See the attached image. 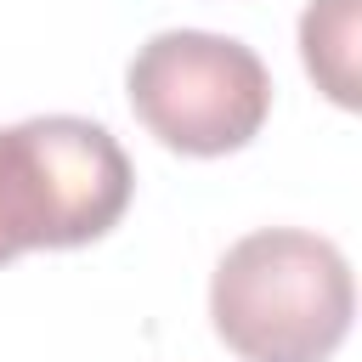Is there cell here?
Masks as SVG:
<instances>
[{
    "mask_svg": "<svg viewBox=\"0 0 362 362\" xmlns=\"http://www.w3.org/2000/svg\"><path fill=\"white\" fill-rule=\"evenodd\" d=\"M356 288L345 255L300 226L238 238L209 283L215 334L243 362H328L351 334Z\"/></svg>",
    "mask_w": 362,
    "mask_h": 362,
    "instance_id": "cell-1",
    "label": "cell"
},
{
    "mask_svg": "<svg viewBox=\"0 0 362 362\" xmlns=\"http://www.w3.org/2000/svg\"><path fill=\"white\" fill-rule=\"evenodd\" d=\"M130 107L175 153L221 158L238 153L272 113L266 62L226 34L164 28L130 57Z\"/></svg>",
    "mask_w": 362,
    "mask_h": 362,
    "instance_id": "cell-2",
    "label": "cell"
},
{
    "mask_svg": "<svg viewBox=\"0 0 362 362\" xmlns=\"http://www.w3.org/2000/svg\"><path fill=\"white\" fill-rule=\"evenodd\" d=\"M34 175H40V204H45V249H74L102 238L124 204H130V158L124 147L96 124L74 113H45L23 119Z\"/></svg>",
    "mask_w": 362,
    "mask_h": 362,
    "instance_id": "cell-3",
    "label": "cell"
},
{
    "mask_svg": "<svg viewBox=\"0 0 362 362\" xmlns=\"http://www.w3.org/2000/svg\"><path fill=\"white\" fill-rule=\"evenodd\" d=\"M356 6L362 0H311L300 17L305 68L339 107H356Z\"/></svg>",
    "mask_w": 362,
    "mask_h": 362,
    "instance_id": "cell-4",
    "label": "cell"
},
{
    "mask_svg": "<svg viewBox=\"0 0 362 362\" xmlns=\"http://www.w3.org/2000/svg\"><path fill=\"white\" fill-rule=\"evenodd\" d=\"M23 255V232H17V209H11V181H6V141H0V266Z\"/></svg>",
    "mask_w": 362,
    "mask_h": 362,
    "instance_id": "cell-5",
    "label": "cell"
}]
</instances>
